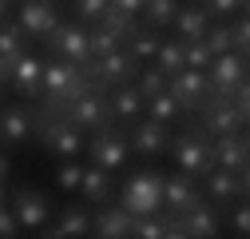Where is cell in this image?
I'll return each instance as SVG.
<instances>
[{
    "mask_svg": "<svg viewBox=\"0 0 250 239\" xmlns=\"http://www.w3.org/2000/svg\"><path fill=\"white\" fill-rule=\"evenodd\" d=\"M80 179H83V164H76V160H64L56 167V188L60 191H76Z\"/></svg>",
    "mask_w": 250,
    "mask_h": 239,
    "instance_id": "35",
    "label": "cell"
},
{
    "mask_svg": "<svg viewBox=\"0 0 250 239\" xmlns=\"http://www.w3.org/2000/svg\"><path fill=\"white\" fill-rule=\"evenodd\" d=\"M12 215L24 231H36L40 223H48L52 215V199L48 191H36V188H16L12 191Z\"/></svg>",
    "mask_w": 250,
    "mask_h": 239,
    "instance_id": "15",
    "label": "cell"
},
{
    "mask_svg": "<svg viewBox=\"0 0 250 239\" xmlns=\"http://www.w3.org/2000/svg\"><path fill=\"white\" fill-rule=\"evenodd\" d=\"M175 12H179V0H143V24L147 28H163L175 20Z\"/></svg>",
    "mask_w": 250,
    "mask_h": 239,
    "instance_id": "28",
    "label": "cell"
},
{
    "mask_svg": "<svg viewBox=\"0 0 250 239\" xmlns=\"http://www.w3.org/2000/svg\"><path fill=\"white\" fill-rule=\"evenodd\" d=\"M203 8H207L210 20H230L234 12L246 8V0H203Z\"/></svg>",
    "mask_w": 250,
    "mask_h": 239,
    "instance_id": "36",
    "label": "cell"
},
{
    "mask_svg": "<svg viewBox=\"0 0 250 239\" xmlns=\"http://www.w3.org/2000/svg\"><path fill=\"white\" fill-rule=\"evenodd\" d=\"M191 4H203V0H191Z\"/></svg>",
    "mask_w": 250,
    "mask_h": 239,
    "instance_id": "45",
    "label": "cell"
},
{
    "mask_svg": "<svg viewBox=\"0 0 250 239\" xmlns=\"http://www.w3.org/2000/svg\"><path fill=\"white\" fill-rule=\"evenodd\" d=\"M107 108H111V120H115V124H131V120H139V116H143V96H139V88H135V84L111 88Z\"/></svg>",
    "mask_w": 250,
    "mask_h": 239,
    "instance_id": "21",
    "label": "cell"
},
{
    "mask_svg": "<svg viewBox=\"0 0 250 239\" xmlns=\"http://www.w3.org/2000/svg\"><path fill=\"white\" fill-rule=\"evenodd\" d=\"M24 52H28V36L20 32V24H0V60L16 64Z\"/></svg>",
    "mask_w": 250,
    "mask_h": 239,
    "instance_id": "26",
    "label": "cell"
},
{
    "mask_svg": "<svg viewBox=\"0 0 250 239\" xmlns=\"http://www.w3.org/2000/svg\"><path fill=\"white\" fill-rule=\"evenodd\" d=\"M20 32L24 36H36V40H48L52 36V28L60 24V12L52 0H24L20 4Z\"/></svg>",
    "mask_w": 250,
    "mask_h": 239,
    "instance_id": "19",
    "label": "cell"
},
{
    "mask_svg": "<svg viewBox=\"0 0 250 239\" xmlns=\"http://www.w3.org/2000/svg\"><path fill=\"white\" fill-rule=\"evenodd\" d=\"M195 116H199V128H203V132L223 136V132H246V116H250V108H238L230 96H210Z\"/></svg>",
    "mask_w": 250,
    "mask_h": 239,
    "instance_id": "6",
    "label": "cell"
},
{
    "mask_svg": "<svg viewBox=\"0 0 250 239\" xmlns=\"http://www.w3.org/2000/svg\"><path fill=\"white\" fill-rule=\"evenodd\" d=\"M131 84L139 88V96H143V100H151V96H159L163 88H167V72H159V68H147V64H143V68L135 72V80H131Z\"/></svg>",
    "mask_w": 250,
    "mask_h": 239,
    "instance_id": "32",
    "label": "cell"
},
{
    "mask_svg": "<svg viewBox=\"0 0 250 239\" xmlns=\"http://www.w3.org/2000/svg\"><path fill=\"white\" fill-rule=\"evenodd\" d=\"M36 112L28 104H8L0 108V143L4 147H16V143H28L36 136Z\"/></svg>",
    "mask_w": 250,
    "mask_h": 239,
    "instance_id": "16",
    "label": "cell"
},
{
    "mask_svg": "<svg viewBox=\"0 0 250 239\" xmlns=\"http://www.w3.org/2000/svg\"><path fill=\"white\" fill-rule=\"evenodd\" d=\"M8 4L12 0H0V24H4V16H8Z\"/></svg>",
    "mask_w": 250,
    "mask_h": 239,
    "instance_id": "43",
    "label": "cell"
},
{
    "mask_svg": "<svg viewBox=\"0 0 250 239\" xmlns=\"http://www.w3.org/2000/svg\"><path fill=\"white\" fill-rule=\"evenodd\" d=\"M199 188L210 203L218 207H230V199L246 195V171H230V167H210L203 179H199Z\"/></svg>",
    "mask_w": 250,
    "mask_h": 239,
    "instance_id": "14",
    "label": "cell"
},
{
    "mask_svg": "<svg viewBox=\"0 0 250 239\" xmlns=\"http://www.w3.org/2000/svg\"><path fill=\"white\" fill-rule=\"evenodd\" d=\"M131 223H135V215L107 199V203H100L91 212V231L87 235H96V239H131Z\"/></svg>",
    "mask_w": 250,
    "mask_h": 239,
    "instance_id": "17",
    "label": "cell"
},
{
    "mask_svg": "<svg viewBox=\"0 0 250 239\" xmlns=\"http://www.w3.org/2000/svg\"><path fill=\"white\" fill-rule=\"evenodd\" d=\"M203 44L218 56V52H234V32H230V20H210V28H207V36H203Z\"/></svg>",
    "mask_w": 250,
    "mask_h": 239,
    "instance_id": "31",
    "label": "cell"
},
{
    "mask_svg": "<svg viewBox=\"0 0 250 239\" xmlns=\"http://www.w3.org/2000/svg\"><path fill=\"white\" fill-rule=\"evenodd\" d=\"M96 24H100V28H107V32H111V36H119V40H127V36L135 32V28H139V20H135V16L119 12V8H107V12H104Z\"/></svg>",
    "mask_w": 250,
    "mask_h": 239,
    "instance_id": "30",
    "label": "cell"
},
{
    "mask_svg": "<svg viewBox=\"0 0 250 239\" xmlns=\"http://www.w3.org/2000/svg\"><path fill=\"white\" fill-rule=\"evenodd\" d=\"M4 179H8V156L0 152V184H4Z\"/></svg>",
    "mask_w": 250,
    "mask_h": 239,
    "instance_id": "42",
    "label": "cell"
},
{
    "mask_svg": "<svg viewBox=\"0 0 250 239\" xmlns=\"http://www.w3.org/2000/svg\"><path fill=\"white\" fill-rule=\"evenodd\" d=\"M175 223H179L183 239H214V235H223V207L203 195L191 212L175 215Z\"/></svg>",
    "mask_w": 250,
    "mask_h": 239,
    "instance_id": "11",
    "label": "cell"
},
{
    "mask_svg": "<svg viewBox=\"0 0 250 239\" xmlns=\"http://www.w3.org/2000/svg\"><path fill=\"white\" fill-rule=\"evenodd\" d=\"M167 92L175 96V104H179V116H195V112H199V108L210 100L207 72H195V68L171 72V76H167Z\"/></svg>",
    "mask_w": 250,
    "mask_h": 239,
    "instance_id": "7",
    "label": "cell"
},
{
    "mask_svg": "<svg viewBox=\"0 0 250 239\" xmlns=\"http://www.w3.org/2000/svg\"><path fill=\"white\" fill-rule=\"evenodd\" d=\"M119 207L131 215H155L163 212V175L155 167H143L135 175H127V184L119 191Z\"/></svg>",
    "mask_w": 250,
    "mask_h": 239,
    "instance_id": "2",
    "label": "cell"
},
{
    "mask_svg": "<svg viewBox=\"0 0 250 239\" xmlns=\"http://www.w3.org/2000/svg\"><path fill=\"white\" fill-rule=\"evenodd\" d=\"M111 8L127 12V16H139V12H143V0H111Z\"/></svg>",
    "mask_w": 250,
    "mask_h": 239,
    "instance_id": "40",
    "label": "cell"
},
{
    "mask_svg": "<svg viewBox=\"0 0 250 239\" xmlns=\"http://www.w3.org/2000/svg\"><path fill=\"white\" fill-rule=\"evenodd\" d=\"M80 199H87L91 207H100V203H107L111 199V171H104V167H96V164H91V167H83V179H80Z\"/></svg>",
    "mask_w": 250,
    "mask_h": 239,
    "instance_id": "23",
    "label": "cell"
},
{
    "mask_svg": "<svg viewBox=\"0 0 250 239\" xmlns=\"http://www.w3.org/2000/svg\"><path fill=\"white\" fill-rule=\"evenodd\" d=\"M40 76H44V60H40V56H32V52H24L16 64H12L8 84L16 88V96L36 100V96H40Z\"/></svg>",
    "mask_w": 250,
    "mask_h": 239,
    "instance_id": "20",
    "label": "cell"
},
{
    "mask_svg": "<svg viewBox=\"0 0 250 239\" xmlns=\"http://www.w3.org/2000/svg\"><path fill=\"white\" fill-rule=\"evenodd\" d=\"M155 68H159V72H183V40L179 36H171V40H159V48H155Z\"/></svg>",
    "mask_w": 250,
    "mask_h": 239,
    "instance_id": "27",
    "label": "cell"
},
{
    "mask_svg": "<svg viewBox=\"0 0 250 239\" xmlns=\"http://www.w3.org/2000/svg\"><path fill=\"white\" fill-rule=\"evenodd\" d=\"M48 48L56 52V60H68V64H76V68H83L91 60V52H87V28L80 20H68V24L60 20L52 28V36H48Z\"/></svg>",
    "mask_w": 250,
    "mask_h": 239,
    "instance_id": "8",
    "label": "cell"
},
{
    "mask_svg": "<svg viewBox=\"0 0 250 239\" xmlns=\"http://www.w3.org/2000/svg\"><path fill=\"white\" fill-rule=\"evenodd\" d=\"M167 152L175 156V167H179V171L195 175V179H203V175L214 167V164H210V132H203L199 124H191L187 132L171 136Z\"/></svg>",
    "mask_w": 250,
    "mask_h": 239,
    "instance_id": "1",
    "label": "cell"
},
{
    "mask_svg": "<svg viewBox=\"0 0 250 239\" xmlns=\"http://www.w3.org/2000/svg\"><path fill=\"white\" fill-rule=\"evenodd\" d=\"M167 143H171V124H159V120H131V128H127V147H131V156H143V160H155V156H163L167 152Z\"/></svg>",
    "mask_w": 250,
    "mask_h": 239,
    "instance_id": "9",
    "label": "cell"
},
{
    "mask_svg": "<svg viewBox=\"0 0 250 239\" xmlns=\"http://www.w3.org/2000/svg\"><path fill=\"white\" fill-rule=\"evenodd\" d=\"M234 203V212H230V231L238 235V239H246L250 235V207H246V195H238V199H230Z\"/></svg>",
    "mask_w": 250,
    "mask_h": 239,
    "instance_id": "37",
    "label": "cell"
},
{
    "mask_svg": "<svg viewBox=\"0 0 250 239\" xmlns=\"http://www.w3.org/2000/svg\"><path fill=\"white\" fill-rule=\"evenodd\" d=\"M107 8H111V0H76V16H80L83 24H96Z\"/></svg>",
    "mask_w": 250,
    "mask_h": 239,
    "instance_id": "38",
    "label": "cell"
},
{
    "mask_svg": "<svg viewBox=\"0 0 250 239\" xmlns=\"http://www.w3.org/2000/svg\"><path fill=\"white\" fill-rule=\"evenodd\" d=\"M16 227H20V223H16V215L8 212L4 203H0V235H4V239H12V235H20Z\"/></svg>",
    "mask_w": 250,
    "mask_h": 239,
    "instance_id": "39",
    "label": "cell"
},
{
    "mask_svg": "<svg viewBox=\"0 0 250 239\" xmlns=\"http://www.w3.org/2000/svg\"><path fill=\"white\" fill-rule=\"evenodd\" d=\"M143 64L127 52V48H115V52H107V56H100L96 60V76H91V84L100 88V92H107V88H119V84H131L135 80V72H139Z\"/></svg>",
    "mask_w": 250,
    "mask_h": 239,
    "instance_id": "10",
    "label": "cell"
},
{
    "mask_svg": "<svg viewBox=\"0 0 250 239\" xmlns=\"http://www.w3.org/2000/svg\"><path fill=\"white\" fill-rule=\"evenodd\" d=\"M91 140L83 143L87 147V156H91V164L96 167H104V171H119L123 164L131 160V147H127V132L123 128H115V124H104V128H96V132H87Z\"/></svg>",
    "mask_w": 250,
    "mask_h": 239,
    "instance_id": "3",
    "label": "cell"
},
{
    "mask_svg": "<svg viewBox=\"0 0 250 239\" xmlns=\"http://www.w3.org/2000/svg\"><path fill=\"white\" fill-rule=\"evenodd\" d=\"M123 40L119 36H111L107 28H100V24H91L87 28V52H91V60H100V56H107V52H115Z\"/></svg>",
    "mask_w": 250,
    "mask_h": 239,
    "instance_id": "33",
    "label": "cell"
},
{
    "mask_svg": "<svg viewBox=\"0 0 250 239\" xmlns=\"http://www.w3.org/2000/svg\"><path fill=\"white\" fill-rule=\"evenodd\" d=\"M246 160H250L246 132H223V136H210V164H214V167L246 171Z\"/></svg>",
    "mask_w": 250,
    "mask_h": 239,
    "instance_id": "18",
    "label": "cell"
},
{
    "mask_svg": "<svg viewBox=\"0 0 250 239\" xmlns=\"http://www.w3.org/2000/svg\"><path fill=\"white\" fill-rule=\"evenodd\" d=\"M214 52L203 44V40H183V68H195V72H207L210 68Z\"/></svg>",
    "mask_w": 250,
    "mask_h": 239,
    "instance_id": "34",
    "label": "cell"
},
{
    "mask_svg": "<svg viewBox=\"0 0 250 239\" xmlns=\"http://www.w3.org/2000/svg\"><path fill=\"white\" fill-rule=\"evenodd\" d=\"M143 112H147L151 120H159V124H175V120H179V104H175V96L167 92V88H163L159 96L143 100Z\"/></svg>",
    "mask_w": 250,
    "mask_h": 239,
    "instance_id": "29",
    "label": "cell"
},
{
    "mask_svg": "<svg viewBox=\"0 0 250 239\" xmlns=\"http://www.w3.org/2000/svg\"><path fill=\"white\" fill-rule=\"evenodd\" d=\"M207 84H210V96H234V88L246 84V56L218 52L207 68Z\"/></svg>",
    "mask_w": 250,
    "mask_h": 239,
    "instance_id": "12",
    "label": "cell"
},
{
    "mask_svg": "<svg viewBox=\"0 0 250 239\" xmlns=\"http://www.w3.org/2000/svg\"><path fill=\"white\" fill-rule=\"evenodd\" d=\"M56 116H64L68 124L80 128L83 136L96 132V128H104V124H115V120H111V108H107V96L100 92V88H87L83 96H76L72 104H64Z\"/></svg>",
    "mask_w": 250,
    "mask_h": 239,
    "instance_id": "4",
    "label": "cell"
},
{
    "mask_svg": "<svg viewBox=\"0 0 250 239\" xmlns=\"http://www.w3.org/2000/svg\"><path fill=\"white\" fill-rule=\"evenodd\" d=\"M87 231H91V207L76 203V207H68V212L60 215V223L52 227V239H80Z\"/></svg>",
    "mask_w": 250,
    "mask_h": 239,
    "instance_id": "24",
    "label": "cell"
},
{
    "mask_svg": "<svg viewBox=\"0 0 250 239\" xmlns=\"http://www.w3.org/2000/svg\"><path fill=\"white\" fill-rule=\"evenodd\" d=\"M0 203H4V184H0Z\"/></svg>",
    "mask_w": 250,
    "mask_h": 239,
    "instance_id": "44",
    "label": "cell"
},
{
    "mask_svg": "<svg viewBox=\"0 0 250 239\" xmlns=\"http://www.w3.org/2000/svg\"><path fill=\"white\" fill-rule=\"evenodd\" d=\"M36 136H40V143L48 147L52 156H60V160H76L80 152H83V132L80 128H72L64 116H40L36 120Z\"/></svg>",
    "mask_w": 250,
    "mask_h": 239,
    "instance_id": "5",
    "label": "cell"
},
{
    "mask_svg": "<svg viewBox=\"0 0 250 239\" xmlns=\"http://www.w3.org/2000/svg\"><path fill=\"white\" fill-rule=\"evenodd\" d=\"M199 199H203V188H199L195 175H187V171L163 175V215H183V212H191Z\"/></svg>",
    "mask_w": 250,
    "mask_h": 239,
    "instance_id": "13",
    "label": "cell"
},
{
    "mask_svg": "<svg viewBox=\"0 0 250 239\" xmlns=\"http://www.w3.org/2000/svg\"><path fill=\"white\" fill-rule=\"evenodd\" d=\"M8 76H12V64H8V60H0V84H8Z\"/></svg>",
    "mask_w": 250,
    "mask_h": 239,
    "instance_id": "41",
    "label": "cell"
},
{
    "mask_svg": "<svg viewBox=\"0 0 250 239\" xmlns=\"http://www.w3.org/2000/svg\"><path fill=\"white\" fill-rule=\"evenodd\" d=\"M159 40H163V36H159V28H147V24H139L135 32H131L127 40H123V48H127V52L139 60V64H147V60L155 56V48H159Z\"/></svg>",
    "mask_w": 250,
    "mask_h": 239,
    "instance_id": "25",
    "label": "cell"
},
{
    "mask_svg": "<svg viewBox=\"0 0 250 239\" xmlns=\"http://www.w3.org/2000/svg\"><path fill=\"white\" fill-rule=\"evenodd\" d=\"M171 24H175V36L179 40H203L207 28H210V16H207L203 4H179V12H175Z\"/></svg>",
    "mask_w": 250,
    "mask_h": 239,
    "instance_id": "22",
    "label": "cell"
}]
</instances>
